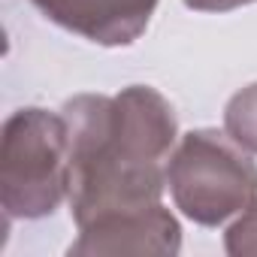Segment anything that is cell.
Returning a JSON list of instances; mask_svg holds the SVG:
<instances>
[{"label":"cell","instance_id":"cell-1","mask_svg":"<svg viewBox=\"0 0 257 257\" xmlns=\"http://www.w3.org/2000/svg\"><path fill=\"white\" fill-rule=\"evenodd\" d=\"M70 197V131L58 112L28 106L0 137V203L10 218H46Z\"/></svg>","mask_w":257,"mask_h":257},{"label":"cell","instance_id":"cell-2","mask_svg":"<svg viewBox=\"0 0 257 257\" xmlns=\"http://www.w3.org/2000/svg\"><path fill=\"white\" fill-rule=\"evenodd\" d=\"M164 173L176 206L200 227H218L257 200V164L251 152L209 127L182 137Z\"/></svg>","mask_w":257,"mask_h":257},{"label":"cell","instance_id":"cell-3","mask_svg":"<svg viewBox=\"0 0 257 257\" xmlns=\"http://www.w3.org/2000/svg\"><path fill=\"white\" fill-rule=\"evenodd\" d=\"M182 251V227L164 206H146L134 212L103 215L79 227V239L70 245L76 257H118V254H158L173 257Z\"/></svg>","mask_w":257,"mask_h":257},{"label":"cell","instance_id":"cell-4","mask_svg":"<svg viewBox=\"0 0 257 257\" xmlns=\"http://www.w3.org/2000/svg\"><path fill=\"white\" fill-rule=\"evenodd\" d=\"M58 28L79 34L97 46L137 43L161 0H31Z\"/></svg>","mask_w":257,"mask_h":257},{"label":"cell","instance_id":"cell-5","mask_svg":"<svg viewBox=\"0 0 257 257\" xmlns=\"http://www.w3.org/2000/svg\"><path fill=\"white\" fill-rule=\"evenodd\" d=\"M224 134L242 146L245 152L257 155V82H251L248 88L236 91L227 100L224 109Z\"/></svg>","mask_w":257,"mask_h":257},{"label":"cell","instance_id":"cell-6","mask_svg":"<svg viewBox=\"0 0 257 257\" xmlns=\"http://www.w3.org/2000/svg\"><path fill=\"white\" fill-rule=\"evenodd\" d=\"M224 248L233 257H257V200L227 227Z\"/></svg>","mask_w":257,"mask_h":257},{"label":"cell","instance_id":"cell-7","mask_svg":"<svg viewBox=\"0 0 257 257\" xmlns=\"http://www.w3.org/2000/svg\"><path fill=\"white\" fill-rule=\"evenodd\" d=\"M245 4H254V0H185V7L197 13H230Z\"/></svg>","mask_w":257,"mask_h":257}]
</instances>
